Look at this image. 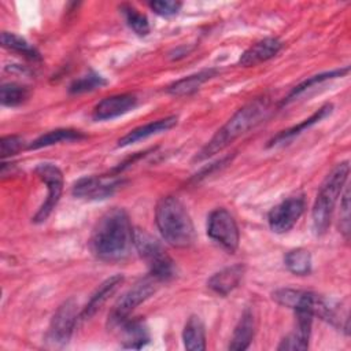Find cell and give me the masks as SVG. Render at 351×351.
<instances>
[{
	"label": "cell",
	"mask_w": 351,
	"mask_h": 351,
	"mask_svg": "<svg viewBox=\"0 0 351 351\" xmlns=\"http://www.w3.org/2000/svg\"><path fill=\"white\" fill-rule=\"evenodd\" d=\"M158 280L152 276L141 278L132 288H129L114 304L111 313L108 314V326L118 328L122 322H125L130 313L145 302L155 291H156Z\"/></svg>",
	"instance_id": "cell-7"
},
{
	"label": "cell",
	"mask_w": 351,
	"mask_h": 351,
	"mask_svg": "<svg viewBox=\"0 0 351 351\" xmlns=\"http://www.w3.org/2000/svg\"><path fill=\"white\" fill-rule=\"evenodd\" d=\"M273 299L278 304L292 308L293 311H307L314 317L317 315L337 328H344V325L341 324V313L339 311V308L321 295L310 291L281 288L273 292Z\"/></svg>",
	"instance_id": "cell-5"
},
{
	"label": "cell",
	"mask_w": 351,
	"mask_h": 351,
	"mask_svg": "<svg viewBox=\"0 0 351 351\" xmlns=\"http://www.w3.org/2000/svg\"><path fill=\"white\" fill-rule=\"evenodd\" d=\"M106 84L107 81L104 80V77H101L95 71H89L88 74L74 80L69 88V92L73 95H80V93H85V92H90L97 88H101Z\"/></svg>",
	"instance_id": "cell-29"
},
{
	"label": "cell",
	"mask_w": 351,
	"mask_h": 351,
	"mask_svg": "<svg viewBox=\"0 0 351 351\" xmlns=\"http://www.w3.org/2000/svg\"><path fill=\"white\" fill-rule=\"evenodd\" d=\"M181 3L180 1H174V0H158V1H151L149 7L154 10V12H156L158 15L162 16H171L174 14H177L181 8Z\"/></svg>",
	"instance_id": "cell-31"
},
{
	"label": "cell",
	"mask_w": 351,
	"mask_h": 351,
	"mask_svg": "<svg viewBox=\"0 0 351 351\" xmlns=\"http://www.w3.org/2000/svg\"><path fill=\"white\" fill-rule=\"evenodd\" d=\"M122 281H123V276L122 274H115V276H111L107 280H104L97 287V289L92 293V296L89 298L88 303L82 308V311L80 314V319L81 321H86L90 317H93L101 308V306L108 300V298L112 293H115V291L122 284Z\"/></svg>",
	"instance_id": "cell-15"
},
{
	"label": "cell",
	"mask_w": 351,
	"mask_h": 351,
	"mask_svg": "<svg viewBox=\"0 0 351 351\" xmlns=\"http://www.w3.org/2000/svg\"><path fill=\"white\" fill-rule=\"evenodd\" d=\"M137 106V97L133 93H121L104 97L96 104L92 112L95 121H108L121 117Z\"/></svg>",
	"instance_id": "cell-13"
},
{
	"label": "cell",
	"mask_w": 351,
	"mask_h": 351,
	"mask_svg": "<svg viewBox=\"0 0 351 351\" xmlns=\"http://www.w3.org/2000/svg\"><path fill=\"white\" fill-rule=\"evenodd\" d=\"M84 133L80 130H74V129H55L51 130L43 136H40L38 138H36L34 141H32L29 144V149H38V148H44V147H49L62 141H74V140H81L84 138Z\"/></svg>",
	"instance_id": "cell-23"
},
{
	"label": "cell",
	"mask_w": 351,
	"mask_h": 351,
	"mask_svg": "<svg viewBox=\"0 0 351 351\" xmlns=\"http://www.w3.org/2000/svg\"><path fill=\"white\" fill-rule=\"evenodd\" d=\"M184 346L189 351L206 350V330L204 324L197 315H191L182 330Z\"/></svg>",
	"instance_id": "cell-22"
},
{
	"label": "cell",
	"mask_w": 351,
	"mask_h": 351,
	"mask_svg": "<svg viewBox=\"0 0 351 351\" xmlns=\"http://www.w3.org/2000/svg\"><path fill=\"white\" fill-rule=\"evenodd\" d=\"M306 202L302 195L289 196L276 204L267 215V222L274 233H285L291 230L304 213Z\"/></svg>",
	"instance_id": "cell-11"
},
{
	"label": "cell",
	"mask_w": 351,
	"mask_h": 351,
	"mask_svg": "<svg viewBox=\"0 0 351 351\" xmlns=\"http://www.w3.org/2000/svg\"><path fill=\"white\" fill-rule=\"evenodd\" d=\"M155 222L163 240L176 248H186L195 240L192 218L174 196H165L156 203Z\"/></svg>",
	"instance_id": "cell-3"
},
{
	"label": "cell",
	"mask_w": 351,
	"mask_h": 351,
	"mask_svg": "<svg viewBox=\"0 0 351 351\" xmlns=\"http://www.w3.org/2000/svg\"><path fill=\"white\" fill-rule=\"evenodd\" d=\"M29 96H30L29 88L16 82L3 84L0 88V101L3 106H7V107H16L25 103L29 99Z\"/></svg>",
	"instance_id": "cell-27"
},
{
	"label": "cell",
	"mask_w": 351,
	"mask_h": 351,
	"mask_svg": "<svg viewBox=\"0 0 351 351\" xmlns=\"http://www.w3.org/2000/svg\"><path fill=\"white\" fill-rule=\"evenodd\" d=\"M284 263L291 273L298 276H306L311 271V255L304 248H295L287 252Z\"/></svg>",
	"instance_id": "cell-25"
},
{
	"label": "cell",
	"mask_w": 351,
	"mask_h": 351,
	"mask_svg": "<svg viewBox=\"0 0 351 351\" xmlns=\"http://www.w3.org/2000/svg\"><path fill=\"white\" fill-rule=\"evenodd\" d=\"M254 335H255V318L252 311L247 308L241 314L234 328L232 340L229 343V350H233V351L247 350L254 339Z\"/></svg>",
	"instance_id": "cell-18"
},
{
	"label": "cell",
	"mask_w": 351,
	"mask_h": 351,
	"mask_svg": "<svg viewBox=\"0 0 351 351\" xmlns=\"http://www.w3.org/2000/svg\"><path fill=\"white\" fill-rule=\"evenodd\" d=\"M207 234L208 237L233 254L239 247L240 233L233 215L225 208H215L207 218Z\"/></svg>",
	"instance_id": "cell-9"
},
{
	"label": "cell",
	"mask_w": 351,
	"mask_h": 351,
	"mask_svg": "<svg viewBox=\"0 0 351 351\" xmlns=\"http://www.w3.org/2000/svg\"><path fill=\"white\" fill-rule=\"evenodd\" d=\"M348 174H350L348 162H341L332 169V171L326 176V178L321 184L313 206V211H311L313 228L315 234H324L328 230L330 225L333 208L337 203L339 196L341 195V189L346 185Z\"/></svg>",
	"instance_id": "cell-4"
},
{
	"label": "cell",
	"mask_w": 351,
	"mask_h": 351,
	"mask_svg": "<svg viewBox=\"0 0 351 351\" xmlns=\"http://www.w3.org/2000/svg\"><path fill=\"white\" fill-rule=\"evenodd\" d=\"M1 45L4 48H8L14 52H18V53L23 55L27 59H32V60H38L40 59L38 51L33 45H30L25 38H22L21 36H18L15 33L3 32L1 33Z\"/></svg>",
	"instance_id": "cell-26"
},
{
	"label": "cell",
	"mask_w": 351,
	"mask_h": 351,
	"mask_svg": "<svg viewBox=\"0 0 351 351\" xmlns=\"http://www.w3.org/2000/svg\"><path fill=\"white\" fill-rule=\"evenodd\" d=\"M245 267L244 265H232L228 266L219 271H217L215 274H213L210 277V280L207 281V287L217 295L221 296H226L229 295L234 288H237V285L240 284L243 276H244Z\"/></svg>",
	"instance_id": "cell-16"
},
{
	"label": "cell",
	"mask_w": 351,
	"mask_h": 351,
	"mask_svg": "<svg viewBox=\"0 0 351 351\" xmlns=\"http://www.w3.org/2000/svg\"><path fill=\"white\" fill-rule=\"evenodd\" d=\"M348 67H343V69H336V70H330V71H325V73H321V74H317V75H313V77H308L307 80L302 81L299 85H296L291 92L289 95L287 96V99L282 101V103H288L293 99H296L299 95H302L303 92H306L307 89H310L311 86L317 85V84H321L324 81H328V80H333V78H337V77H343L348 73Z\"/></svg>",
	"instance_id": "cell-24"
},
{
	"label": "cell",
	"mask_w": 351,
	"mask_h": 351,
	"mask_svg": "<svg viewBox=\"0 0 351 351\" xmlns=\"http://www.w3.org/2000/svg\"><path fill=\"white\" fill-rule=\"evenodd\" d=\"M174 125H177V117L176 115H170V117H166V118H162V119L145 123L143 126H138V128L130 130L123 137H121L118 140V147H126V145H130L133 143L141 141V140H144L147 137H151L154 134L166 132V130L171 129Z\"/></svg>",
	"instance_id": "cell-17"
},
{
	"label": "cell",
	"mask_w": 351,
	"mask_h": 351,
	"mask_svg": "<svg viewBox=\"0 0 351 351\" xmlns=\"http://www.w3.org/2000/svg\"><path fill=\"white\" fill-rule=\"evenodd\" d=\"M121 11L125 16L126 23L136 34L147 36L149 33V22L144 14L138 12L134 7H132L129 4L121 5Z\"/></svg>",
	"instance_id": "cell-28"
},
{
	"label": "cell",
	"mask_w": 351,
	"mask_h": 351,
	"mask_svg": "<svg viewBox=\"0 0 351 351\" xmlns=\"http://www.w3.org/2000/svg\"><path fill=\"white\" fill-rule=\"evenodd\" d=\"M133 245L158 281H167L176 276V265L163 245L147 230L134 228Z\"/></svg>",
	"instance_id": "cell-6"
},
{
	"label": "cell",
	"mask_w": 351,
	"mask_h": 351,
	"mask_svg": "<svg viewBox=\"0 0 351 351\" xmlns=\"http://www.w3.org/2000/svg\"><path fill=\"white\" fill-rule=\"evenodd\" d=\"M270 101L267 97H256L237 110L233 117L213 136V138L195 156V162H200L221 152L232 141L239 138L247 130L258 125L269 112Z\"/></svg>",
	"instance_id": "cell-2"
},
{
	"label": "cell",
	"mask_w": 351,
	"mask_h": 351,
	"mask_svg": "<svg viewBox=\"0 0 351 351\" xmlns=\"http://www.w3.org/2000/svg\"><path fill=\"white\" fill-rule=\"evenodd\" d=\"M23 138L21 136H15V134H11V136H4L1 137V141H0V154H1V158H7V156H11V155H15L16 152H19L22 148H23Z\"/></svg>",
	"instance_id": "cell-30"
},
{
	"label": "cell",
	"mask_w": 351,
	"mask_h": 351,
	"mask_svg": "<svg viewBox=\"0 0 351 351\" xmlns=\"http://www.w3.org/2000/svg\"><path fill=\"white\" fill-rule=\"evenodd\" d=\"M217 74V70L208 69V70H202L199 73L191 74L188 77H184L171 85L167 86V92L173 96H188L196 92L206 81L213 78Z\"/></svg>",
	"instance_id": "cell-20"
},
{
	"label": "cell",
	"mask_w": 351,
	"mask_h": 351,
	"mask_svg": "<svg viewBox=\"0 0 351 351\" xmlns=\"http://www.w3.org/2000/svg\"><path fill=\"white\" fill-rule=\"evenodd\" d=\"M121 185V180L106 176H89L82 177L73 185V195L86 200H100L114 195Z\"/></svg>",
	"instance_id": "cell-12"
},
{
	"label": "cell",
	"mask_w": 351,
	"mask_h": 351,
	"mask_svg": "<svg viewBox=\"0 0 351 351\" xmlns=\"http://www.w3.org/2000/svg\"><path fill=\"white\" fill-rule=\"evenodd\" d=\"M282 48V43L276 37H267L263 38L255 44H252L250 48H247L243 55L239 59V63L244 67L256 66L259 63H263L273 56H276L280 49Z\"/></svg>",
	"instance_id": "cell-14"
},
{
	"label": "cell",
	"mask_w": 351,
	"mask_h": 351,
	"mask_svg": "<svg viewBox=\"0 0 351 351\" xmlns=\"http://www.w3.org/2000/svg\"><path fill=\"white\" fill-rule=\"evenodd\" d=\"M34 171L38 176V178L47 185L48 191L44 203L33 217V222L41 223L51 215V213L53 211L60 199L63 189V174L59 170V167L52 163H40L34 169Z\"/></svg>",
	"instance_id": "cell-10"
},
{
	"label": "cell",
	"mask_w": 351,
	"mask_h": 351,
	"mask_svg": "<svg viewBox=\"0 0 351 351\" xmlns=\"http://www.w3.org/2000/svg\"><path fill=\"white\" fill-rule=\"evenodd\" d=\"M332 108H333V106H332L330 103L324 104V106L319 107L313 115H310L307 119L302 121L300 123H298V125H295V126H292V128H289V129H287V130L280 132L276 137H273V138L269 141V147L277 145V144H281V143H285V141H288V140H292L295 136L300 134L303 130L308 129L310 126L315 125L317 122H319L321 119H324L326 115H329V114L332 112Z\"/></svg>",
	"instance_id": "cell-21"
},
{
	"label": "cell",
	"mask_w": 351,
	"mask_h": 351,
	"mask_svg": "<svg viewBox=\"0 0 351 351\" xmlns=\"http://www.w3.org/2000/svg\"><path fill=\"white\" fill-rule=\"evenodd\" d=\"M340 229L346 239L350 234V189L346 188L340 203Z\"/></svg>",
	"instance_id": "cell-32"
},
{
	"label": "cell",
	"mask_w": 351,
	"mask_h": 351,
	"mask_svg": "<svg viewBox=\"0 0 351 351\" xmlns=\"http://www.w3.org/2000/svg\"><path fill=\"white\" fill-rule=\"evenodd\" d=\"M78 318L80 315L77 311L75 300L74 299L64 300L51 318V322L45 335V341L51 347L66 346L71 339V335L74 332Z\"/></svg>",
	"instance_id": "cell-8"
},
{
	"label": "cell",
	"mask_w": 351,
	"mask_h": 351,
	"mask_svg": "<svg viewBox=\"0 0 351 351\" xmlns=\"http://www.w3.org/2000/svg\"><path fill=\"white\" fill-rule=\"evenodd\" d=\"M133 226L123 208H111L96 222L90 236L93 255L104 262H118L129 255L133 244Z\"/></svg>",
	"instance_id": "cell-1"
},
{
	"label": "cell",
	"mask_w": 351,
	"mask_h": 351,
	"mask_svg": "<svg viewBox=\"0 0 351 351\" xmlns=\"http://www.w3.org/2000/svg\"><path fill=\"white\" fill-rule=\"evenodd\" d=\"M122 330L123 348H143L149 341V332L145 324L140 319L128 318L118 326Z\"/></svg>",
	"instance_id": "cell-19"
}]
</instances>
